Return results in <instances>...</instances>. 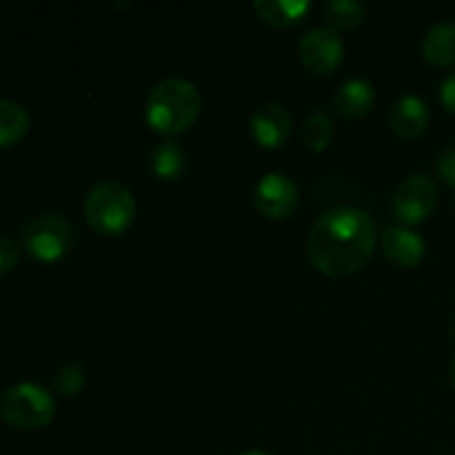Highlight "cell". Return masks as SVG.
Masks as SVG:
<instances>
[{"label":"cell","mask_w":455,"mask_h":455,"mask_svg":"<svg viewBox=\"0 0 455 455\" xmlns=\"http://www.w3.org/2000/svg\"><path fill=\"white\" fill-rule=\"evenodd\" d=\"M333 140V124L329 116L311 114L302 124V142L314 154H323Z\"/></svg>","instance_id":"cell-18"},{"label":"cell","mask_w":455,"mask_h":455,"mask_svg":"<svg viewBox=\"0 0 455 455\" xmlns=\"http://www.w3.org/2000/svg\"><path fill=\"white\" fill-rule=\"evenodd\" d=\"M243 455H271V453H265V451H247V453H243Z\"/></svg>","instance_id":"cell-24"},{"label":"cell","mask_w":455,"mask_h":455,"mask_svg":"<svg viewBox=\"0 0 455 455\" xmlns=\"http://www.w3.org/2000/svg\"><path fill=\"white\" fill-rule=\"evenodd\" d=\"M376 225L358 207H333L311 227L307 251L320 274L329 278L354 275L371 260Z\"/></svg>","instance_id":"cell-1"},{"label":"cell","mask_w":455,"mask_h":455,"mask_svg":"<svg viewBox=\"0 0 455 455\" xmlns=\"http://www.w3.org/2000/svg\"><path fill=\"white\" fill-rule=\"evenodd\" d=\"M84 387V369L80 364L69 363L58 369L53 378V389L60 395H78Z\"/></svg>","instance_id":"cell-19"},{"label":"cell","mask_w":455,"mask_h":455,"mask_svg":"<svg viewBox=\"0 0 455 455\" xmlns=\"http://www.w3.org/2000/svg\"><path fill=\"white\" fill-rule=\"evenodd\" d=\"M385 256L398 267H416L420 265L427 253V243L420 234L407 229V227L391 225L382 229L380 235Z\"/></svg>","instance_id":"cell-10"},{"label":"cell","mask_w":455,"mask_h":455,"mask_svg":"<svg viewBox=\"0 0 455 455\" xmlns=\"http://www.w3.org/2000/svg\"><path fill=\"white\" fill-rule=\"evenodd\" d=\"M249 129H251L253 140L265 149H278L291 136V116L283 105H262L260 109L253 111L251 120H249Z\"/></svg>","instance_id":"cell-9"},{"label":"cell","mask_w":455,"mask_h":455,"mask_svg":"<svg viewBox=\"0 0 455 455\" xmlns=\"http://www.w3.org/2000/svg\"><path fill=\"white\" fill-rule=\"evenodd\" d=\"M376 105V89L369 80L354 78L347 80L333 96V109L347 120L364 118Z\"/></svg>","instance_id":"cell-12"},{"label":"cell","mask_w":455,"mask_h":455,"mask_svg":"<svg viewBox=\"0 0 455 455\" xmlns=\"http://www.w3.org/2000/svg\"><path fill=\"white\" fill-rule=\"evenodd\" d=\"M367 9L355 0H331L324 4V20L329 22V29L349 31L364 22Z\"/></svg>","instance_id":"cell-17"},{"label":"cell","mask_w":455,"mask_h":455,"mask_svg":"<svg viewBox=\"0 0 455 455\" xmlns=\"http://www.w3.org/2000/svg\"><path fill=\"white\" fill-rule=\"evenodd\" d=\"M253 200H256L258 212L265 218L284 220L296 212L298 203H300V191L291 178L283 176V173H267L258 182Z\"/></svg>","instance_id":"cell-8"},{"label":"cell","mask_w":455,"mask_h":455,"mask_svg":"<svg viewBox=\"0 0 455 455\" xmlns=\"http://www.w3.org/2000/svg\"><path fill=\"white\" fill-rule=\"evenodd\" d=\"M187 160L180 147L172 140H164L151 151V172L160 180H178L185 173Z\"/></svg>","instance_id":"cell-16"},{"label":"cell","mask_w":455,"mask_h":455,"mask_svg":"<svg viewBox=\"0 0 455 455\" xmlns=\"http://www.w3.org/2000/svg\"><path fill=\"white\" fill-rule=\"evenodd\" d=\"M18 260H20V247L13 240L0 238V275L16 269Z\"/></svg>","instance_id":"cell-20"},{"label":"cell","mask_w":455,"mask_h":455,"mask_svg":"<svg viewBox=\"0 0 455 455\" xmlns=\"http://www.w3.org/2000/svg\"><path fill=\"white\" fill-rule=\"evenodd\" d=\"M449 378H451V385L455 387V358H453V363H451V369H449Z\"/></svg>","instance_id":"cell-23"},{"label":"cell","mask_w":455,"mask_h":455,"mask_svg":"<svg viewBox=\"0 0 455 455\" xmlns=\"http://www.w3.org/2000/svg\"><path fill=\"white\" fill-rule=\"evenodd\" d=\"M435 203H438L435 182L425 173H416V176L407 178L395 191L394 216L403 222V227L420 225L434 212Z\"/></svg>","instance_id":"cell-6"},{"label":"cell","mask_w":455,"mask_h":455,"mask_svg":"<svg viewBox=\"0 0 455 455\" xmlns=\"http://www.w3.org/2000/svg\"><path fill=\"white\" fill-rule=\"evenodd\" d=\"M29 132V114L25 107L9 98H0V149L13 147Z\"/></svg>","instance_id":"cell-15"},{"label":"cell","mask_w":455,"mask_h":455,"mask_svg":"<svg viewBox=\"0 0 455 455\" xmlns=\"http://www.w3.org/2000/svg\"><path fill=\"white\" fill-rule=\"evenodd\" d=\"M56 416V400L44 387L18 382L0 395V418L16 429H44Z\"/></svg>","instance_id":"cell-4"},{"label":"cell","mask_w":455,"mask_h":455,"mask_svg":"<svg viewBox=\"0 0 455 455\" xmlns=\"http://www.w3.org/2000/svg\"><path fill=\"white\" fill-rule=\"evenodd\" d=\"M342 53L345 47L333 29H311L298 44L302 67L315 76L333 74L340 67Z\"/></svg>","instance_id":"cell-7"},{"label":"cell","mask_w":455,"mask_h":455,"mask_svg":"<svg viewBox=\"0 0 455 455\" xmlns=\"http://www.w3.org/2000/svg\"><path fill=\"white\" fill-rule=\"evenodd\" d=\"M394 133L404 140H416L429 127V107L418 96H403L394 105L389 116Z\"/></svg>","instance_id":"cell-11"},{"label":"cell","mask_w":455,"mask_h":455,"mask_svg":"<svg viewBox=\"0 0 455 455\" xmlns=\"http://www.w3.org/2000/svg\"><path fill=\"white\" fill-rule=\"evenodd\" d=\"M422 58L440 69L455 65V22H438L427 31Z\"/></svg>","instance_id":"cell-13"},{"label":"cell","mask_w":455,"mask_h":455,"mask_svg":"<svg viewBox=\"0 0 455 455\" xmlns=\"http://www.w3.org/2000/svg\"><path fill=\"white\" fill-rule=\"evenodd\" d=\"M440 100L447 107L449 114L455 116V71H451V74L444 78L443 87H440Z\"/></svg>","instance_id":"cell-22"},{"label":"cell","mask_w":455,"mask_h":455,"mask_svg":"<svg viewBox=\"0 0 455 455\" xmlns=\"http://www.w3.org/2000/svg\"><path fill=\"white\" fill-rule=\"evenodd\" d=\"M87 225L100 235H120L136 218V200L123 182H98L84 198Z\"/></svg>","instance_id":"cell-3"},{"label":"cell","mask_w":455,"mask_h":455,"mask_svg":"<svg viewBox=\"0 0 455 455\" xmlns=\"http://www.w3.org/2000/svg\"><path fill=\"white\" fill-rule=\"evenodd\" d=\"M22 247L40 262H56L74 247V229L69 220L56 213L34 218L22 229Z\"/></svg>","instance_id":"cell-5"},{"label":"cell","mask_w":455,"mask_h":455,"mask_svg":"<svg viewBox=\"0 0 455 455\" xmlns=\"http://www.w3.org/2000/svg\"><path fill=\"white\" fill-rule=\"evenodd\" d=\"M435 169H438V176L443 178L444 185L455 189V147H449V149L440 156Z\"/></svg>","instance_id":"cell-21"},{"label":"cell","mask_w":455,"mask_h":455,"mask_svg":"<svg viewBox=\"0 0 455 455\" xmlns=\"http://www.w3.org/2000/svg\"><path fill=\"white\" fill-rule=\"evenodd\" d=\"M203 98L194 83L167 78L151 89L145 105V120L160 136H178L198 120Z\"/></svg>","instance_id":"cell-2"},{"label":"cell","mask_w":455,"mask_h":455,"mask_svg":"<svg viewBox=\"0 0 455 455\" xmlns=\"http://www.w3.org/2000/svg\"><path fill=\"white\" fill-rule=\"evenodd\" d=\"M253 9L271 27H293L307 18L311 3L307 0H256Z\"/></svg>","instance_id":"cell-14"}]
</instances>
